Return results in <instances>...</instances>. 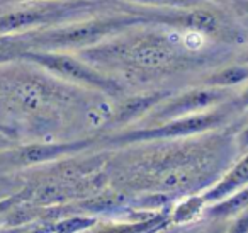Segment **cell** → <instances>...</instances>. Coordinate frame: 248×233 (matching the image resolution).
<instances>
[{
	"mask_svg": "<svg viewBox=\"0 0 248 233\" xmlns=\"http://www.w3.org/2000/svg\"><path fill=\"white\" fill-rule=\"evenodd\" d=\"M83 233H87V232H83Z\"/></svg>",
	"mask_w": 248,
	"mask_h": 233,
	"instance_id": "obj_27",
	"label": "cell"
},
{
	"mask_svg": "<svg viewBox=\"0 0 248 233\" xmlns=\"http://www.w3.org/2000/svg\"><path fill=\"white\" fill-rule=\"evenodd\" d=\"M206 208H207V201L204 198V194L189 196V198L177 202L175 208L170 213L169 221L172 225H189V223L196 221L206 211Z\"/></svg>",
	"mask_w": 248,
	"mask_h": 233,
	"instance_id": "obj_12",
	"label": "cell"
},
{
	"mask_svg": "<svg viewBox=\"0 0 248 233\" xmlns=\"http://www.w3.org/2000/svg\"><path fill=\"white\" fill-rule=\"evenodd\" d=\"M26 51H29V46L22 34L0 36V67L7 63L22 62V55Z\"/></svg>",
	"mask_w": 248,
	"mask_h": 233,
	"instance_id": "obj_14",
	"label": "cell"
},
{
	"mask_svg": "<svg viewBox=\"0 0 248 233\" xmlns=\"http://www.w3.org/2000/svg\"><path fill=\"white\" fill-rule=\"evenodd\" d=\"M24 233H55L53 225H41V226H34V228H28Z\"/></svg>",
	"mask_w": 248,
	"mask_h": 233,
	"instance_id": "obj_21",
	"label": "cell"
},
{
	"mask_svg": "<svg viewBox=\"0 0 248 233\" xmlns=\"http://www.w3.org/2000/svg\"><path fill=\"white\" fill-rule=\"evenodd\" d=\"M234 143H236V147H238V150H240V151H247L248 150V124L238 131L236 138H234Z\"/></svg>",
	"mask_w": 248,
	"mask_h": 233,
	"instance_id": "obj_18",
	"label": "cell"
},
{
	"mask_svg": "<svg viewBox=\"0 0 248 233\" xmlns=\"http://www.w3.org/2000/svg\"><path fill=\"white\" fill-rule=\"evenodd\" d=\"M230 219L231 221L226 226V233H248V208Z\"/></svg>",
	"mask_w": 248,
	"mask_h": 233,
	"instance_id": "obj_17",
	"label": "cell"
},
{
	"mask_svg": "<svg viewBox=\"0 0 248 233\" xmlns=\"http://www.w3.org/2000/svg\"><path fill=\"white\" fill-rule=\"evenodd\" d=\"M219 225H214V226H211L209 230H206L204 233H226V226L228 225H224V219H219Z\"/></svg>",
	"mask_w": 248,
	"mask_h": 233,
	"instance_id": "obj_22",
	"label": "cell"
},
{
	"mask_svg": "<svg viewBox=\"0 0 248 233\" xmlns=\"http://www.w3.org/2000/svg\"><path fill=\"white\" fill-rule=\"evenodd\" d=\"M92 145V140H78V141H65V143H31L24 147H16L7 151V162L21 167L29 165L46 164V162L56 160V158L66 157V155L78 153Z\"/></svg>",
	"mask_w": 248,
	"mask_h": 233,
	"instance_id": "obj_8",
	"label": "cell"
},
{
	"mask_svg": "<svg viewBox=\"0 0 248 233\" xmlns=\"http://www.w3.org/2000/svg\"><path fill=\"white\" fill-rule=\"evenodd\" d=\"M169 218L165 216H150L148 219H140V221L129 223H114V225H104L97 228L95 232L87 233H156L162 226L167 225Z\"/></svg>",
	"mask_w": 248,
	"mask_h": 233,
	"instance_id": "obj_13",
	"label": "cell"
},
{
	"mask_svg": "<svg viewBox=\"0 0 248 233\" xmlns=\"http://www.w3.org/2000/svg\"><path fill=\"white\" fill-rule=\"evenodd\" d=\"M163 26H141L129 29L78 55L95 63L100 70H123L131 77H156L180 72L189 67H201L206 62L202 43H190L186 33ZM211 45V43H207ZM214 46V45H213Z\"/></svg>",
	"mask_w": 248,
	"mask_h": 233,
	"instance_id": "obj_1",
	"label": "cell"
},
{
	"mask_svg": "<svg viewBox=\"0 0 248 233\" xmlns=\"http://www.w3.org/2000/svg\"><path fill=\"white\" fill-rule=\"evenodd\" d=\"M22 62L32 63L45 72L75 83L80 87L97 90L107 96H121L123 85L110 73L92 65L78 53L72 51H26L22 55Z\"/></svg>",
	"mask_w": 248,
	"mask_h": 233,
	"instance_id": "obj_5",
	"label": "cell"
},
{
	"mask_svg": "<svg viewBox=\"0 0 248 233\" xmlns=\"http://www.w3.org/2000/svg\"><path fill=\"white\" fill-rule=\"evenodd\" d=\"M238 62H241V63H247V65H248V50H247V51H243V53H241V55H240V60H238Z\"/></svg>",
	"mask_w": 248,
	"mask_h": 233,
	"instance_id": "obj_24",
	"label": "cell"
},
{
	"mask_svg": "<svg viewBox=\"0 0 248 233\" xmlns=\"http://www.w3.org/2000/svg\"><path fill=\"white\" fill-rule=\"evenodd\" d=\"M230 111L221 107V109H209L206 113L192 114V116L177 117L169 119L163 123L150 124V126L128 130L123 133L107 136L106 141L109 145H133V143H148V141H169V140H180V138L196 136L207 131H213L216 128L223 126L228 121Z\"/></svg>",
	"mask_w": 248,
	"mask_h": 233,
	"instance_id": "obj_6",
	"label": "cell"
},
{
	"mask_svg": "<svg viewBox=\"0 0 248 233\" xmlns=\"http://www.w3.org/2000/svg\"><path fill=\"white\" fill-rule=\"evenodd\" d=\"M22 2H38V0H0V5H11V4H22Z\"/></svg>",
	"mask_w": 248,
	"mask_h": 233,
	"instance_id": "obj_23",
	"label": "cell"
},
{
	"mask_svg": "<svg viewBox=\"0 0 248 233\" xmlns=\"http://www.w3.org/2000/svg\"><path fill=\"white\" fill-rule=\"evenodd\" d=\"M248 208V185L231 192L230 196L223 198L221 201H216L213 204H207L204 215L211 219H224L228 221L234 215L241 213Z\"/></svg>",
	"mask_w": 248,
	"mask_h": 233,
	"instance_id": "obj_10",
	"label": "cell"
},
{
	"mask_svg": "<svg viewBox=\"0 0 248 233\" xmlns=\"http://www.w3.org/2000/svg\"><path fill=\"white\" fill-rule=\"evenodd\" d=\"M133 9L145 14L153 26L194 33L216 46L233 48L248 43V34L240 17L226 4L209 0L189 9Z\"/></svg>",
	"mask_w": 248,
	"mask_h": 233,
	"instance_id": "obj_3",
	"label": "cell"
},
{
	"mask_svg": "<svg viewBox=\"0 0 248 233\" xmlns=\"http://www.w3.org/2000/svg\"><path fill=\"white\" fill-rule=\"evenodd\" d=\"M170 94H173L172 90H153V92H145L140 94V96L128 97L117 106V109L110 114V117L107 121L112 126H123V124L133 123L138 117L152 113Z\"/></svg>",
	"mask_w": 248,
	"mask_h": 233,
	"instance_id": "obj_9",
	"label": "cell"
},
{
	"mask_svg": "<svg viewBox=\"0 0 248 233\" xmlns=\"http://www.w3.org/2000/svg\"><path fill=\"white\" fill-rule=\"evenodd\" d=\"M95 216H68L53 225L55 233H83L97 226Z\"/></svg>",
	"mask_w": 248,
	"mask_h": 233,
	"instance_id": "obj_16",
	"label": "cell"
},
{
	"mask_svg": "<svg viewBox=\"0 0 248 233\" xmlns=\"http://www.w3.org/2000/svg\"><path fill=\"white\" fill-rule=\"evenodd\" d=\"M211 2H219V4H228L230 0H211Z\"/></svg>",
	"mask_w": 248,
	"mask_h": 233,
	"instance_id": "obj_26",
	"label": "cell"
},
{
	"mask_svg": "<svg viewBox=\"0 0 248 233\" xmlns=\"http://www.w3.org/2000/svg\"><path fill=\"white\" fill-rule=\"evenodd\" d=\"M12 148H16L14 141H12V140H9V138L5 136V134H2V133H0V153H4V151L12 150Z\"/></svg>",
	"mask_w": 248,
	"mask_h": 233,
	"instance_id": "obj_20",
	"label": "cell"
},
{
	"mask_svg": "<svg viewBox=\"0 0 248 233\" xmlns=\"http://www.w3.org/2000/svg\"><path fill=\"white\" fill-rule=\"evenodd\" d=\"M230 97V89H219V87L209 85L194 87V89L184 90L180 94H170L163 102H160L148 114V119L152 124H156L169 119L206 113V111L214 109L219 104H223Z\"/></svg>",
	"mask_w": 248,
	"mask_h": 233,
	"instance_id": "obj_7",
	"label": "cell"
},
{
	"mask_svg": "<svg viewBox=\"0 0 248 233\" xmlns=\"http://www.w3.org/2000/svg\"><path fill=\"white\" fill-rule=\"evenodd\" d=\"M116 0H38L0 5V36H19L116 9Z\"/></svg>",
	"mask_w": 248,
	"mask_h": 233,
	"instance_id": "obj_4",
	"label": "cell"
},
{
	"mask_svg": "<svg viewBox=\"0 0 248 233\" xmlns=\"http://www.w3.org/2000/svg\"><path fill=\"white\" fill-rule=\"evenodd\" d=\"M4 164H9V162H7V151L0 153V165H4Z\"/></svg>",
	"mask_w": 248,
	"mask_h": 233,
	"instance_id": "obj_25",
	"label": "cell"
},
{
	"mask_svg": "<svg viewBox=\"0 0 248 233\" xmlns=\"http://www.w3.org/2000/svg\"><path fill=\"white\" fill-rule=\"evenodd\" d=\"M117 2L140 9H189L202 5L209 0H117Z\"/></svg>",
	"mask_w": 248,
	"mask_h": 233,
	"instance_id": "obj_15",
	"label": "cell"
},
{
	"mask_svg": "<svg viewBox=\"0 0 248 233\" xmlns=\"http://www.w3.org/2000/svg\"><path fill=\"white\" fill-rule=\"evenodd\" d=\"M234 107H240V109H248V82L243 89L240 90V94L234 99Z\"/></svg>",
	"mask_w": 248,
	"mask_h": 233,
	"instance_id": "obj_19",
	"label": "cell"
},
{
	"mask_svg": "<svg viewBox=\"0 0 248 233\" xmlns=\"http://www.w3.org/2000/svg\"><path fill=\"white\" fill-rule=\"evenodd\" d=\"M248 82V65L247 63H231L217 68L216 72L209 73L202 80V85L219 87V89H233L236 85Z\"/></svg>",
	"mask_w": 248,
	"mask_h": 233,
	"instance_id": "obj_11",
	"label": "cell"
},
{
	"mask_svg": "<svg viewBox=\"0 0 248 233\" xmlns=\"http://www.w3.org/2000/svg\"><path fill=\"white\" fill-rule=\"evenodd\" d=\"M117 2V0H116ZM153 26L145 14L131 5L117 2L116 9L104 11L89 17L22 34L29 51H72L80 53L100 43L112 39L129 29Z\"/></svg>",
	"mask_w": 248,
	"mask_h": 233,
	"instance_id": "obj_2",
	"label": "cell"
}]
</instances>
